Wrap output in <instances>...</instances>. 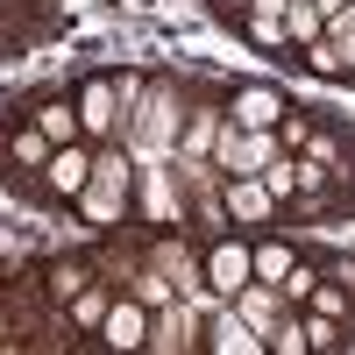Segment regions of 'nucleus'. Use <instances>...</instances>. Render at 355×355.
I'll list each match as a JSON object with an SVG mask.
<instances>
[{
  "mask_svg": "<svg viewBox=\"0 0 355 355\" xmlns=\"http://www.w3.org/2000/svg\"><path fill=\"white\" fill-rule=\"evenodd\" d=\"M178 128H185V100L171 93V85H142L135 107H128V128L114 135L135 164H164L178 157Z\"/></svg>",
  "mask_w": 355,
  "mask_h": 355,
  "instance_id": "nucleus-1",
  "label": "nucleus"
},
{
  "mask_svg": "<svg viewBox=\"0 0 355 355\" xmlns=\"http://www.w3.org/2000/svg\"><path fill=\"white\" fill-rule=\"evenodd\" d=\"M128 185H135V157L114 142V150L93 157V178H85V192H78L85 220H93V227H114V220H121V206H128Z\"/></svg>",
  "mask_w": 355,
  "mask_h": 355,
  "instance_id": "nucleus-2",
  "label": "nucleus"
},
{
  "mask_svg": "<svg viewBox=\"0 0 355 355\" xmlns=\"http://www.w3.org/2000/svg\"><path fill=\"white\" fill-rule=\"evenodd\" d=\"M206 327H214V334H206V348H214V355H256V348H270L242 313H234V299H220L214 313H206Z\"/></svg>",
  "mask_w": 355,
  "mask_h": 355,
  "instance_id": "nucleus-3",
  "label": "nucleus"
},
{
  "mask_svg": "<svg viewBox=\"0 0 355 355\" xmlns=\"http://www.w3.org/2000/svg\"><path fill=\"white\" fill-rule=\"evenodd\" d=\"M192 341H199V313H192L185 299H171V306H157V313H150V341H142V348L178 355V348H192Z\"/></svg>",
  "mask_w": 355,
  "mask_h": 355,
  "instance_id": "nucleus-4",
  "label": "nucleus"
},
{
  "mask_svg": "<svg viewBox=\"0 0 355 355\" xmlns=\"http://www.w3.org/2000/svg\"><path fill=\"white\" fill-rule=\"evenodd\" d=\"M249 277H256V256H249L242 242H214V256H206V284H214L220 299H234Z\"/></svg>",
  "mask_w": 355,
  "mask_h": 355,
  "instance_id": "nucleus-5",
  "label": "nucleus"
},
{
  "mask_svg": "<svg viewBox=\"0 0 355 355\" xmlns=\"http://www.w3.org/2000/svg\"><path fill=\"white\" fill-rule=\"evenodd\" d=\"M234 313H242L249 327H256L263 341H270V327L284 320V291H277V284H263V277H249L242 291H234Z\"/></svg>",
  "mask_w": 355,
  "mask_h": 355,
  "instance_id": "nucleus-6",
  "label": "nucleus"
},
{
  "mask_svg": "<svg viewBox=\"0 0 355 355\" xmlns=\"http://www.w3.org/2000/svg\"><path fill=\"white\" fill-rule=\"evenodd\" d=\"M227 121H234V128H277V121H284V93H277V85H242Z\"/></svg>",
  "mask_w": 355,
  "mask_h": 355,
  "instance_id": "nucleus-7",
  "label": "nucleus"
},
{
  "mask_svg": "<svg viewBox=\"0 0 355 355\" xmlns=\"http://www.w3.org/2000/svg\"><path fill=\"white\" fill-rule=\"evenodd\" d=\"M220 135V107H185V128H178V164H206Z\"/></svg>",
  "mask_w": 355,
  "mask_h": 355,
  "instance_id": "nucleus-8",
  "label": "nucleus"
},
{
  "mask_svg": "<svg viewBox=\"0 0 355 355\" xmlns=\"http://www.w3.org/2000/svg\"><path fill=\"white\" fill-rule=\"evenodd\" d=\"M100 334L114 348H142V341H150V306H142V299H114L107 320H100Z\"/></svg>",
  "mask_w": 355,
  "mask_h": 355,
  "instance_id": "nucleus-9",
  "label": "nucleus"
},
{
  "mask_svg": "<svg viewBox=\"0 0 355 355\" xmlns=\"http://www.w3.org/2000/svg\"><path fill=\"white\" fill-rule=\"evenodd\" d=\"M43 178H50V192L78 199V192H85V178H93V157H85L78 142H57V150H50V164H43Z\"/></svg>",
  "mask_w": 355,
  "mask_h": 355,
  "instance_id": "nucleus-10",
  "label": "nucleus"
},
{
  "mask_svg": "<svg viewBox=\"0 0 355 355\" xmlns=\"http://www.w3.org/2000/svg\"><path fill=\"white\" fill-rule=\"evenodd\" d=\"M220 199H227L234 220H270V206H277L263 178H220Z\"/></svg>",
  "mask_w": 355,
  "mask_h": 355,
  "instance_id": "nucleus-11",
  "label": "nucleus"
},
{
  "mask_svg": "<svg viewBox=\"0 0 355 355\" xmlns=\"http://www.w3.org/2000/svg\"><path fill=\"white\" fill-rule=\"evenodd\" d=\"M135 178H142V199H150V214H157V220H171V214H178V192H171V157H164V164H135Z\"/></svg>",
  "mask_w": 355,
  "mask_h": 355,
  "instance_id": "nucleus-12",
  "label": "nucleus"
},
{
  "mask_svg": "<svg viewBox=\"0 0 355 355\" xmlns=\"http://www.w3.org/2000/svg\"><path fill=\"white\" fill-rule=\"evenodd\" d=\"M320 36H327V15H320L313 0H291V8H284V43L306 50V43H320Z\"/></svg>",
  "mask_w": 355,
  "mask_h": 355,
  "instance_id": "nucleus-13",
  "label": "nucleus"
},
{
  "mask_svg": "<svg viewBox=\"0 0 355 355\" xmlns=\"http://www.w3.org/2000/svg\"><path fill=\"white\" fill-rule=\"evenodd\" d=\"M299 57H306V71H320V78H355V57H348V50H341L334 36H320V43H306Z\"/></svg>",
  "mask_w": 355,
  "mask_h": 355,
  "instance_id": "nucleus-14",
  "label": "nucleus"
},
{
  "mask_svg": "<svg viewBox=\"0 0 355 355\" xmlns=\"http://www.w3.org/2000/svg\"><path fill=\"white\" fill-rule=\"evenodd\" d=\"M128 299H142V306L157 313V306H171V299H178V284H171V277L157 270V263H150V270H135V284H128Z\"/></svg>",
  "mask_w": 355,
  "mask_h": 355,
  "instance_id": "nucleus-15",
  "label": "nucleus"
},
{
  "mask_svg": "<svg viewBox=\"0 0 355 355\" xmlns=\"http://www.w3.org/2000/svg\"><path fill=\"white\" fill-rule=\"evenodd\" d=\"M36 128H43L50 142H71V135H78V107H64V100H57V107H36Z\"/></svg>",
  "mask_w": 355,
  "mask_h": 355,
  "instance_id": "nucleus-16",
  "label": "nucleus"
},
{
  "mask_svg": "<svg viewBox=\"0 0 355 355\" xmlns=\"http://www.w3.org/2000/svg\"><path fill=\"white\" fill-rule=\"evenodd\" d=\"M107 306H114V291H107V284H93V291H78V299H71V320H78V327H100Z\"/></svg>",
  "mask_w": 355,
  "mask_h": 355,
  "instance_id": "nucleus-17",
  "label": "nucleus"
},
{
  "mask_svg": "<svg viewBox=\"0 0 355 355\" xmlns=\"http://www.w3.org/2000/svg\"><path fill=\"white\" fill-rule=\"evenodd\" d=\"M249 256H256V277H263V284H284V270H291V249H284V242H263V249H249Z\"/></svg>",
  "mask_w": 355,
  "mask_h": 355,
  "instance_id": "nucleus-18",
  "label": "nucleus"
},
{
  "mask_svg": "<svg viewBox=\"0 0 355 355\" xmlns=\"http://www.w3.org/2000/svg\"><path fill=\"white\" fill-rule=\"evenodd\" d=\"M256 178H263V185H270V199H291V192H299V164H291V157H277V164H263Z\"/></svg>",
  "mask_w": 355,
  "mask_h": 355,
  "instance_id": "nucleus-19",
  "label": "nucleus"
},
{
  "mask_svg": "<svg viewBox=\"0 0 355 355\" xmlns=\"http://www.w3.org/2000/svg\"><path fill=\"white\" fill-rule=\"evenodd\" d=\"M277 291H284V306H291V299H313V291H320V270H306V263H291Z\"/></svg>",
  "mask_w": 355,
  "mask_h": 355,
  "instance_id": "nucleus-20",
  "label": "nucleus"
},
{
  "mask_svg": "<svg viewBox=\"0 0 355 355\" xmlns=\"http://www.w3.org/2000/svg\"><path fill=\"white\" fill-rule=\"evenodd\" d=\"M50 150H57V142H50L43 128H28V135H15V157H21V164H50Z\"/></svg>",
  "mask_w": 355,
  "mask_h": 355,
  "instance_id": "nucleus-21",
  "label": "nucleus"
},
{
  "mask_svg": "<svg viewBox=\"0 0 355 355\" xmlns=\"http://www.w3.org/2000/svg\"><path fill=\"white\" fill-rule=\"evenodd\" d=\"M277 142H284V150H299V142H313V121H306V114H284V121H277Z\"/></svg>",
  "mask_w": 355,
  "mask_h": 355,
  "instance_id": "nucleus-22",
  "label": "nucleus"
},
{
  "mask_svg": "<svg viewBox=\"0 0 355 355\" xmlns=\"http://www.w3.org/2000/svg\"><path fill=\"white\" fill-rule=\"evenodd\" d=\"M249 36L277 50V43H284V15H249Z\"/></svg>",
  "mask_w": 355,
  "mask_h": 355,
  "instance_id": "nucleus-23",
  "label": "nucleus"
},
{
  "mask_svg": "<svg viewBox=\"0 0 355 355\" xmlns=\"http://www.w3.org/2000/svg\"><path fill=\"white\" fill-rule=\"evenodd\" d=\"M78 291H85V270H78V263H64V270H57V299H78Z\"/></svg>",
  "mask_w": 355,
  "mask_h": 355,
  "instance_id": "nucleus-24",
  "label": "nucleus"
},
{
  "mask_svg": "<svg viewBox=\"0 0 355 355\" xmlns=\"http://www.w3.org/2000/svg\"><path fill=\"white\" fill-rule=\"evenodd\" d=\"M291 0H249V15H284Z\"/></svg>",
  "mask_w": 355,
  "mask_h": 355,
  "instance_id": "nucleus-25",
  "label": "nucleus"
}]
</instances>
